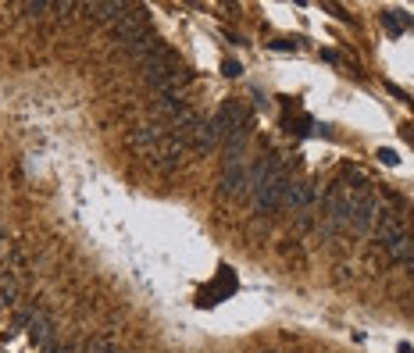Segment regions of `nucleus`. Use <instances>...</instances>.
<instances>
[{
  "label": "nucleus",
  "mask_w": 414,
  "mask_h": 353,
  "mask_svg": "<svg viewBox=\"0 0 414 353\" xmlns=\"http://www.w3.org/2000/svg\"><path fill=\"white\" fill-rule=\"evenodd\" d=\"M322 225L325 236H336L339 225H350V193L343 182H333L322 196Z\"/></svg>",
  "instance_id": "1"
},
{
  "label": "nucleus",
  "mask_w": 414,
  "mask_h": 353,
  "mask_svg": "<svg viewBox=\"0 0 414 353\" xmlns=\"http://www.w3.org/2000/svg\"><path fill=\"white\" fill-rule=\"evenodd\" d=\"M111 32H115V39L121 47H129V43H136V39H143L150 32V11L143 8V4H129L126 11H121V18L111 26Z\"/></svg>",
  "instance_id": "2"
},
{
  "label": "nucleus",
  "mask_w": 414,
  "mask_h": 353,
  "mask_svg": "<svg viewBox=\"0 0 414 353\" xmlns=\"http://www.w3.org/2000/svg\"><path fill=\"white\" fill-rule=\"evenodd\" d=\"M375 218H379V196L371 190H361V193H350V228L361 236H368L375 228Z\"/></svg>",
  "instance_id": "3"
},
{
  "label": "nucleus",
  "mask_w": 414,
  "mask_h": 353,
  "mask_svg": "<svg viewBox=\"0 0 414 353\" xmlns=\"http://www.w3.org/2000/svg\"><path fill=\"white\" fill-rule=\"evenodd\" d=\"M190 79H193V72L182 68L179 61H175V65H168V68H157V72L147 75V82L161 93V100H164V97H182V90L190 86Z\"/></svg>",
  "instance_id": "4"
},
{
  "label": "nucleus",
  "mask_w": 414,
  "mask_h": 353,
  "mask_svg": "<svg viewBox=\"0 0 414 353\" xmlns=\"http://www.w3.org/2000/svg\"><path fill=\"white\" fill-rule=\"evenodd\" d=\"M182 154H186V143H182L175 132H164V136H161V143H157V150H154L147 161L154 164V168H157L161 175H172V172H179Z\"/></svg>",
  "instance_id": "5"
},
{
  "label": "nucleus",
  "mask_w": 414,
  "mask_h": 353,
  "mask_svg": "<svg viewBox=\"0 0 414 353\" xmlns=\"http://www.w3.org/2000/svg\"><path fill=\"white\" fill-rule=\"evenodd\" d=\"M250 193V172L243 168V164H233V168H221V179H218V196L225 203L233 200H243Z\"/></svg>",
  "instance_id": "6"
},
{
  "label": "nucleus",
  "mask_w": 414,
  "mask_h": 353,
  "mask_svg": "<svg viewBox=\"0 0 414 353\" xmlns=\"http://www.w3.org/2000/svg\"><path fill=\"white\" fill-rule=\"evenodd\" d=\"M375 239L379 246H389V243H397L404 232H407V225H404V214L397 211V207H379V218H375Z\"/></svg>",
  "instance_id": "7"
},
{
  "label": "nucleus",
  "mask_w": 414,
  "mask_h": 353,
  "mask_svg": "<svg viewBox=\"0 0 414 353\" xmlns=\"http://www.w3.org/2000/svg\"><path fill=\"white\" fill-rule=\"evenodd\" d=\"M215 125H218V132L221 136H229L236 125H243V121H250V111L243 108V100H221V108L215 111Z\"/></svg>",
  "instance_id": "8"
},
{
  "label": "nucleus",
  "mask_w": 414,
  "mask_h": 353,
  "mask_svg": "<svg viewBox=\"0 0 414 353\" xmlns=\"http://www.w3.org/2000/svg\"><path fill=\"white\" fill-rule=\"evenodd\" d=\"M221 132H218V125H215V121L211 118H200V125L190 132V139H186V147H190V150H197V154H207V150H218L221 147Z\"/></svg>",
  "instance_id": "9"
},
{
  "label": "nucleus",
  "mask_w": 414,
  "mask_h": 353,
  "mask_svg": "<svg viewBox=\"0 0 414 353\" xmlns=\"http://www.w3.org/2000/svg\"><path fill=\"white\" fill-rule=\"evenodd\" d=\"M161 136H164L161 125H136V129L129 132V150L139 154V157H150V154L157 150Z\"/></svg>",
  "instance_id": "10"
},
{
  "label": "nucleus",
  "mask_w": 414,
  "mask_h": 353,
  "mask_svg": "<svg viewBox=\"0 0 414 353\" xmlns=\"http://www.w3.org/2000/svg\"><path fill=\"white\" fill-rule=\"evenodd\" d=\"M315 203H318V182H315V179H304V182L289 185L286 207H293V211H310Z\"/></svg>",
  "instance_id": "11"
},
{
  "label": "nucleus",
  "mask_w": 414,
  "mask_h": 353,
  "mask_svg": "<svg viewBox=\"0 0 414 353\" xmlns=\"http://www.w3.org/2000/svg\"><path fill=\"white\" fill-rule=\"evenodd\" d=\"M386 254H389L393 264H404L407 272L414 275V232H404L397 243H389V246H386Z\"/></svg>",
  "instance_id": "12"
},
{
  "label": "nucleus",
  "mask_w": 414,
  "mask_h": 353,
  "mask_svg": "<svg viewBox=\"0 0 414 353\" xmlns=\"http://www.w3.org/2000/svg\"><path fill=\"white\" fill-rule=\"evenodd\" d=\"M126 8H129V4H118V0H97V4H82L79 11H86L90 18H97V22H111V26H115Z\"/></svg>",
  "instance_id": "13"
},
{
  "label": "nucleus",
  "mask_w": 414,
  "mask_h": 353,
  "mask_svg": "<svg viewBox=\"0 0 414 353\" xmlns=\"http://www.w3.org/2000/svg\"><path fill=\"white\" fill-rule=\"evenodd\" d=\"M29 339H32L39 350L54 343V318L47 314V310H36V318H32V325H29Z\"/></svg>",
  "instance_id": "14"
},
{
  "label": "nucleus",
  "mask_w": 414,
  "mask_h": 353,
  "mask_svg": "<svg viewBox=\"0 0 414 353\" xmlns=\"http://www.w3.org/2000/svg\"><path fill=\"white\" fill-rule=\"evenodd\" d=\"M379 18H382L386 32H393V36H400V32H407V29L414 26V18H411V14H404V11H382Z\"/></svg>",
  "instance_id": "15"
},
{
  "label": "nucleus",
  "mask_w": 414,
  "mask_h": 353,
  "mask_svg": "<svg viewBox=\"0 0 414 353\" xmlns=\"http://www.w3.org/2000/svg\"><path fill=\"white\" fill-rule=\"evenodd\" d=\"M18 293H22V289H18V282L8 275L4 282H0V307H14V303H18Z\"/></svg>",
  "instance_id": "16"
},
{
  "label": "nucleus",
  "mask_w": 414,
  "mask_h": 353,
  "mask_svg": "<svg viewBox=\"0 0 414 353\" xmlns=\"http://www.w3.org/2000/svg\"><path fill=\"white\" fill-rule=\"evenodd\" d=\"M79 353H121V350H118L115 343H108V339H90Z\"/></svg>",
  "instance_id": "17"
},
{
  "label": "nucleus",
  "mask_w": 414,
  "mask_h": 353,
  "mask_svg": "<svg viewBox=\"0 0 414 353\" xmlns=\"http://www.w3.org/2000/svg\"><path fill=\"white\" fill-rule=\"evenodd\" d=\"M22 11H29V18H43L50 11L47 0H29V4H22Z\"/></svg>",
  "instance_id": "18"
},
{
  "label": "nucleus",
  "mask_w": 414,
  "mask_h": 353,
  "mask_svg": "<svg viewBox=\"0 0 414 353\" xmlns=\"http://www.w3.org/2000/svg\"><path fill=\"white\" fill-rule=\"evenodd\" d=\"M221 289H225V293H229V289H233V279H229V268H221ZM207 303H215V293H207V296H200V307H207Z\"/></svg>",
  "instance_id": "19"
},
{
  "label": "nucleus",
  "mask_w": 414,
  "mask_h": 353,
  "mask_svg": "<svg viewBox=\"0 0 414 353\" xmlns=\"http://www.w3.org/2000/svg\"><path fill=\"white\" fill-rule=\"evenodd\" d=\"M32 318H36V310H18V314H14V328H29Z\"/></svg>",
  "instance_id": "20"
},
{
  "label": "nucleus",
  "mask_w": 414,
  "mask_h": 353,
  "mask_svg": "<svg viewBox=\"0 0 414 353\" xmlns=\"http://www.w3.org/2000/svg\"><path fill=\"white\" fill-rule=\"evenodd\" d=\"M221 75L236 79V75H243V65H239V61H221Z\"/></svg>",
  "instance_id": "21"
},
{
  "label": "nucleus",
  "mask_w": 414,
  "mask_h": 353,
  "mask_svg": "<svg viewBox=\"0 0 414 353\" xmlns=\"http://www.w3.org/2000/svg\"><path fill=\"white\" fill-rule=\"evenodd\" d=\"M379 161L386 164V168H397V164H400V157H397V154H393L389 147H382V150H379Z\"/></svg>",
  "instance_id": "22"
},
{
  "label": "nucleus",
  "mask_w": 414,
  "mask_h": 353,
  "mask_svg": "<svg viewBox=\"0 0 414 353\" xmlns=\"http://www.w3.org/2000/svg\"><path fill=\"white\" fill-rule=\"evenodd\" d=\"M272 50H297V43H289V39H275Z\"/></svg>",
  "instance_id": "23"
},
{
  "label": "nucleus",
  "mask_w": 414,
  "mask_h": 353,
  "mask_svg": "<svg viewBox=\"0 0 414 353\" xmlns=\"http://www.w3.org/2000/svg\"><path fill=\"white\" fill-rule=\"evenodd\" d=\"M322 8H325V11H333V14H336V18H346V14H343V8H339V4H328V0H322Z\"/></svg>",
  "instance_id": "24"
},
{
  "label": "nucleus",
  "mask_w": 414,
  "mask_h": 353,
  "mask_svg": "<svg viewBox=\"0 0 414 353\" xmlns=\"http://www.w3.org/2000/svg\"><path fill=\"white\" fill-rule=\"evenodd\" d=\"M39 353H57V343H50V346H43V350H39Z\"/></svg>",
  "instance_id": "25"
},
{
  "label": "nucleus",
  "mask_w": 414,
  "mask_h": 353,
  "mask_svg": "<svg viewBox=\"0 0 414 353\" xmlns=\"http://www.w3.org/2000/svg\"><path fill=\"white\" fill-rule=\"evenodd\" d=\"M8 239V232H4V225H0V243H4Z\"/></svg>",
  "instance_id": "26"
},
{
  "label": "nucleus",
  "mask_w": 414,
  "mask_h": 353,
  "mask_svg": "<svg viewBox=\"0 0 414 353\" xmlns=\"http://www.w3.org/2000/svg\"><path fill=\"white\" fill-rule=\"evenodd\" d=\"M264 353H275V350H264Z\"/></svg>",
  "instance_id": "27"
}]
</instances>
